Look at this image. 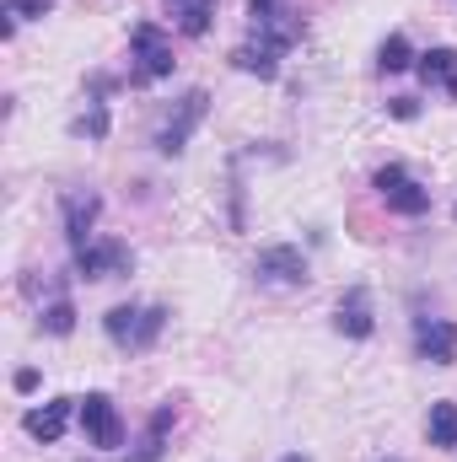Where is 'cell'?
Masks as SVG:
<instances>
[{
	"instance_id": "obj_1",
	"label": "cell",
	"mask_w": 457,
	"mask_h": 462,
	"mask_svg": "<svg viewBox=\"0 0 457 462\" xmlns=\"http://www.w3.org/2000/svg\"><path fill=\"white\" fill-rule=\"evenodd\" d=\"M162 328H167V312L162 307H129L124 301V307H108V318H103V334L118 349H151Z\"/></svg>"
},
{
	"instance_id": "obj_2",
	"label": "cell",
	"mask_w": 457,
	"mask_h": 462,
	"mask_svg": "<svg viewBox=\"0 0 457 462\" xmlns=\"http://www.w3.org/2000/svg\"><path fill=\"white\" fill-rule=\"evenodd\" d=\"M129 49H135V70H129V87H151L162 76H173V43L156 22H135L129 27Z\"/></svg>"
},
{
	"instance_id": "obj_3",
	"label": "cell",
	"mask_w": 457,
	"mask_h": 462,
	"mask_svg": "<svg viewBox=\"0 0 457 462\" xmlns=\"http://www.w3.org/2000/svg\"><path fill=\"white\" fill-rule=\"evenodd\" d=\"M371 189H377V194H382V205H387V210H398V216H425V210H431V189H420L398 162L377 167Z\"/></svg>"
},
{
	"instance_id": "obj_4",
	"label": "cell",
	"mask_w": 457,
	"mask_h": 462,
	"mask_svg": "<svg viewBox=\"0 0 457 462\" xmlns=\"http://www.w3.org/2000/svg\"><path fill=\"white\" fill-rule=\"evenodd\" d=\"M129 269H135V253H129V242H118V236H98V242L76 247V274H81V280H118V274H129Z\"/></svg>"
},
{
	"instance_id": "obj_5",
	"label": "cell",
	"mask_w": 457,
	"mask_h": 462,
	"mask_svg": "<svg viewBox=\"0 0 457 462\" xmlns=\"http://www.w3.org/2000/svg\"><path fill=\"white\" fill-rule=\"evenodd\" d=\"M205 114H210V92H189V97L173 108V118L156 129V151H162V156H178V151L189 145V134L205 124Z\"/></svg>"
},
{
	"instance_id": "obj_6",
	"label": "cell",
	"mask_w": 457,
	"mask_h": 462,
	"mask_svg": "<svg viewBox=\"0 0 457 462\" xmlns=\"http://www.w3.org/2000/svg\"><path fill=\"white\" fill-rule=\"evenodd\" d=\"M253 274H258V285H307V280H312L302 247H291V242L264 247V253L253 258Z\"/></svg>"
},
{
	"instance_id": "obj_7",
	"label": "cell",
	"mask_w": 457,
	"mask_h": 462,
	"mask_svg": "<svg viewBox=\"0 0 457 462\" xmlns=\"http://www.w3.org/2000/svg\"><path fill=\"white\" fill-rule=\"evenodd\" d=\"M81 430H87V441L103 447V452H114L118 441H124V420H118V409H114L108 393H87V398H81Z\"/></svg>"
},
{
	"instance_id": "obj_8",
	"label": "cell",
	"mask_w": 457,
	"mask_h": 462,
	"mask_svg": "<svg viewBox=\"0 0 457 462\" xmlns=\"http://www.w3.org/2000/svg\"><path fill=\"white\" fill-rule=\"evenodd\" d=\"M415 349L431 365H452L457 360V323H447V318H420L415 323Z\"/></svg>"
},
{
	"instance_id": "obj_9",
	"label": "cell",
	"mask_w": 457,
	"mask_h": 462,
	"mask_svg": "<svg viewBox=\"0 0 457 462\" xmlns=\"http://www.w3.org/2000/svg\"><path fill=\"white\" fill-rule=\"evenodd\" d=\"M76 409H81V398H49L43 409H27V420H22V425H27V436H33V441L54 447V441L65 436V425H70V414H76Z\"/></svg>"
},
{
	"instance_id": "obj_10",
	"label": "cell",
	"mask_w": 457,
	"mask_h": 462,
	"mask_svg": "<svg viewBox=\"0 0 457 462\" xmlns=\"http://www.w3.org/2000/svg\"><path fill=\"white\" fill-rule=\"evenodd\" d=\"M334 328H340L344 339H371L377 318H371V296H366L360 285H350V291L340 296V318H334Z\"/></svg>"
},
{
	"instance_id": "obj_11",
	"label": "cell",
	"mask_w": 457,
	"mask_h": 462,
	"mask_svg": "<svg viewBox=\"0 0 457 462\" xmlns=\"http://www.w3.org/2000/svg\"><path fill=\"white\" fill-rule=\"evenodd\" d=\"M98 210H103L98 194H70V199H65V236H70V247H87V242H92Z\"/></svg>"
},
{
	"instance_id": "obj_12",
	"label": "cell",
	"mask_w": 457,
	"mask_h": 462,
	"mask_svg": "<svg viewBox=\"0 0 457 462\" xmlns=\"http://www.w3.org/2000/svg\"><path fill=\"white\" fill-rule=\"evenodd\" d=\"M415 70H420L425 87H447L457 97V49H447V43H442V49H425V54L415 60Z\"/></svg>"
},
{
	"instance_id": "obj_13",
	"label": "cell",
	"mask_w": 457,
	"mask_h": 462,
	"mask_svg": "<svg viewBox=\"0 0 457 462\" xmlns=\"http://www.w3.org/2000/svg\"><path fill=\"white\" fill-rule=\"evenodd\" d=\"M231 65L237 70H247V76H258V81H275L280 76V49H269V43H242L237 54H231Z\"/></svg>"
},
{
	"instance_id": "obj_14",
	"label": "cell",
	"mask_w": 457,
	"mask_h": 462,
	"mask_svg": "<svg viewBox=\"0 0 457 462\" xmlns=\"http://www.w3.org/2000/svg\"><path fill=\"white\" fill-rule=\"evenodd\" d=\"M173 420H178V409L173 403H162L156 414H151V430H145V447L135 452L129 462H162V452H167V430H173Z\"/></svg>"
},
{
	"instance_id": "obj_15",
	"label": "cell",
	"mask_w": 457,
	"mask_h": 462,
	"mask_svg": "<svg viewBox=\"0 0 457 462\" xmlns=\"http://www.w3.org/2000/svg\"><path fill=\"white\" fill-rule=\"evenodd\" d=\"M173 16H178V32L183 38H205L210 32V16H216V0H178Z\"/></svg>"
},
{
	"instance_id": "obj_16",
	"label": "cell",
	"mask_w": 457,
	"mask_h": 462,
	"mask_svg": "<svg viewBox=\"0 0 457 462\" xmlns=\"http://www.w3.org/2000/svg\"><path fill=\"white\" fill-rule=\"evenodd\" d=\"M425 436H431V447H442V452H457V403H431Z\"/></svg>"
},
{
	"instance_id": "obj_17",
	"label": "cell",
	"mask_w": 457,
	"mask_h": 462,
	"mask_svg": "<svg viewBox=\"0 0 457 462\" xmlns=\"http://www.w3.org/2000/svg\"><path fill=\"white\" fill-rule=\"evenodd\" d=\"M409 65H415L409 38H404V32H387V43L377 49V70H382V76H398V70H409Z\"/></svg>"
},
{
	"instance_id": "obj_18",
	"label": "cell",
	"mask_w": 457,
	"mask_h": 462,
	"mask_svg": "<svg viewBox=\"0 0 457 462\" xmlns=\"http://www.w3.org/2000/svg\"><path fill=\"white\" fill-rule=\"evenodd\" d=\"M70 328H76V307H70L65 296H60V301H49V307H43V334H54V339H65Z\"/></svg>"
},
{
	"instance_id": "obj_19",
	"label": "cell",
	"mask_w": 457,
	"mask_h": 462,
	"mask_svg": "<svg viewBox=\"0 0 457 462\" xmlns=\"http://www.w3.org/2000/svg\"><path fill=\"white\" fill-rule=\"evenodd\" d=\"M76 134H87V140H103V134H108V108H103V103H92V114L76 118Z\"/></svg>"
},
{
	"instance_id": "obj_20",
	"label": "cell",
	"mask_w": 457,
	"mask_h": 462,
	"mask_svg": "<svg viewBox=\"0 0 457 462\" xmlns=\"http://www.w3.org/2000/svg\"><path fill=\"white\" fill-rule=\"evenodd\" d=\"M49 11H54V0H5V16H16V22L22 16H49Z\"/></svg>"
},
{
	"instance_id": "obj_21",
	"label": "cell",
	"mask_w": 457,
	"mask_h": 462,
	"mask_svg": "<svg viewBox=\"0 0 457 462\" xmlns=\"http://www.w3.org/2000/svg\"><path fill=\"white\" fill-rule=\"evenodd\" d=\"M387 114H393V118H404V124H409V118L420 114V103H415V97H393V103H387Z\"/></svg>"
},
{
	"instance_id": "obj_22",
	"label": "cell",
	"mask_w": 457,
	"mask_h": 462,
	"mask_svg": "<svg viewBox=\"0 0 457 462\" xmlns=\"http://www.w3.org/2000/svg\"><path fill=\"white\" fill-rule=\"evenodd\" d=\"M33 387H38V371H33V365H27V371H16V393H33Z\"/></svg>"
},
{
	"instance_id": "obj_23",
	"label": "cell",
	"mask_w": 457,
	"mask_h": 462,
	"mask_svg": "<svg viewBox=\"0 0 457 462\" xmlns=\"http://www.w3.org/2000/svg\"><path fill=\"white\" fill-rule=\"evenodd\" d=\"M280 462H307V457H302V452H291V457H280Z\"/></svg>"
}]
</instances>
